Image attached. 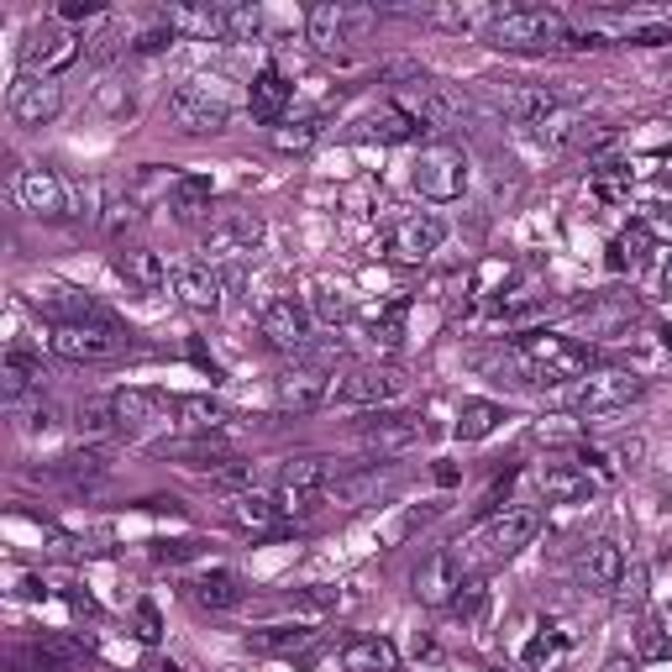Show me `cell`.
Masks as SVG:
<instances>
[{
  "mask_svg": "<svg viewBox=\"0 0 672 672\" xmlns=\"http://www.w3.org/2000/svg\"><path fill=\"white\" fill-rule=\"evenodd\" d=\"M48 347L59 352V357H69V363H106V357L126 352V337L106 331V326H53Z\"/></svg>",
  "mask_w": 672,
  "mask_h": 672,
  "instance_id": "obj_9",
  "label": "cell"
},
{
  "mask_svg": "<svg viewBox=\"0 0 672 672\" xmlns=\"http://www.w3.org/2000/svg\"><path fill=\"white\" fill-rule=\"evenodd\" d=\"M646 232H657V236H668L672 242V205H657V210L646 216Z\"/></svg>",
  "mask_w": 672,
  "mask_h": 672,
  "instance_id": "obj_57",
  "label": "cell"
},
{
  "mask_svg": "<svg viewBox=\"0 0 672 672\" xmlns=\"http://www.w3.org/2000/svg\"><path fill=\"white\" fill-rule=\"evenodd\" d=\"M80 32H69L63 22H37L27 32V42H22V69H27V80H53L63 74L69 63L80 59Z\"/></svg>",
  "mask_w": 672,
  "mask_h": 672,
  "instance_id": "obj_6",
  "label": "cell"
},
{
  "mask_svg": "<svg viewBox=\"0 0 672 672\" xmlns=\"http://www.w3.org/2000/svg\"><path fill=\"white\" fill-rule=\"evenodd\" d=\"M415 121H420L426 132H457V126H463V100L447 95V89H426L420 106H415Z\"/></svg>",
  "mask_w": 672,
  "mask_h": 672,
  "instance_id": "obj_31",
  "label": "cell"
},
{
  "mask_svg": "<svg viewBox=\"0 0 672 672\" xmlns=\"http://www.w3.org/2000/svg\"><path fill=\"white\" fill-rule=\"evenodd\" d=\"M662 290L672 294V258H668V264H662Z\"/></svg>",
  "mask_w": 672,
  "mask_h": 672,
  "instance_id": "obj_61",
  "label": "cell"
},
{
  "mask_svg": "<svg viewBox=\"0 0 672 672\" xmlns=\"http://www.w3.org/2000/svg\"><path fill=\"white\" fill-rule=\"evenodd\" d=\"M117 273L126 279V284H137L143 294H158L174 273H169V264L158 258V253H147V247H132V253H121L117 258Z\"/></svg>",
  "mask_w": 672,
  "mask_h": 672,
  "instance_id": "obj_27",
  "label": "cell"
},
{
  "mask_svg": "<svg viewBox=\"0 0 672 672\" xmlns=\"http://www.w3.org/2000/svg\"><path fill=\"white\" fill-rule=\"evenodd\" d=\"M410 179H415V190H420L426 200H441V205L463 200V190H468V158H463L452 143H437L415 158Z\"/></svg>",
  "mask_w": 672,
  "mask_h": 672,
  "instance_id": "obj_7",
  "label": "cell"
},
{
  "mask_svg": "<svg viewBox=\"0 0 672 672\" xmlns=\"http://www.w3.org/2000/svg\"><path fill=\"white\" fill-rule=\"evenodd\" d=\"M620 599H625V604H642V599H646V588H642V573H631V588H625Z\"/></svg>",
  "mask_w": 672,
  "mask_h": 672,
  "instance_id": "obj_58",
  "label": "cell"
},
{
  "mask_svg": "<svg viewBox=\"0 0 672 672\" xmlns=\"http://www.w3.org/2000/svg\"><path fill=\"white\" fill-rule=\"evenodd\" d=\"M121 37H126V27H121L117 16H106V11H100V16H95V22H89V32H85V53H89V63H106V59H117L121 53Z\"/></svg>",
  "mask_w": 672,
  "mask_h": 672,
  "instance_id": "obj_37",
  "label": "cell"
},
{
  "mask_svg": "<svg viewBox=\"0 0 672 672\" xmlns=\"http://www.w3.org/2000/svg\"><path fill=\"white\" fill-rule=\"evenodd\" d=\"M374 27V11H363V5H310V16H305V32H310V42L321 48V53H337L342 42H363Z\"/></svg>",
  "mask_w": 672,
  "mask_h": 672,
  "instance_id": "obj_8",
  "label": "cell"
},
{
  "mask_svg": "<svg viewBox=\"0 0 672 672\" xmlns=\"http://www.w3.org/2000/svg\"><path fill=\"white\" fill-rule=\"evenodd\" d=\"M169 210L179 221H195L200 210H210V179L205 174H184L169 184Z\"/></svg>",
  "mask_w": 672,
  "mask_h": 672,
  "instance_id": "obj_35",
  "label": "cell"
},
{
  "mask_svg": "<svg viewBox=\"0 0 672 672\" xmlns=\"http://www.w3.org/2000/svg\"><path fill=\"white\" fill-rule=\"evenodd\" d=\"M190 594H195L200 610H236V604H242V578L227 573V567H216V573H200V578L190 584Z\"/></svg>",
  "mask_w": 672,
  "mask_h": 672,
  "instance_id": "obj_28",
  "label": "cell"
},
{
  "mask_svg": "<svg viewBox=\"0 0 672 672\" xmlns=\"http://www.w3.org/2000/svg\"><path fill=\"white\" fill-rule=\"evenodd\" d=\"M169 117H174L179 132H227V121H232V95L221 80H184V85L169 95Z\"/></svg>",
  "mask_w": 672,
  "mask_h": 672,
  "instance_id": "obj_4",
  "label": "cell"
},
{
  "mask_svg": "<svg viewBox=\"0 0 672 672\" xmlns=\"http://www.w3.org/2000/svg\"><path fill=\"white\" fill-rule=\"evenodd\" d=\"M42 363L32 357V352L11 347L5 357H0V394H5V405H22V400H32V394H42Z\"/></svg>",
  "mask_w": 672,
  "mask_h": 672,
  "instance_id": "obj_20",
  "label": "cell"
},
{
  "mask_svg": "<svg viewBox=\"0 0 672 672\" xmlns=\"http://www.w3.org/2000/svg\"><path fill=\"white\" fill-rule=\"evenodd\" d=\"M541 530V510H499L489 515L478 530H468L457 541V562L463 567H489V562H504L521 547H530V536Z\"/></svg>",
  "mask_w": 672,
  "mask_h": 672,
  "instance_id": "obj_1",
  "label": "cell"
},
{
  "mask_svg": "<svg viewBox=\"0 0 672 672\" xmlns=\"http://www.w3.org/2000/svg\"><path fill=\"white\" fill-rule=\"evenodd\" d=\"M578 137H584V117L573 106H557L552 117L536 126V143H547V147H567V143H578Z\"/></svg>",
  "mask_w": 672,
  "mask_h": 672,
  "instance_id": "obj_38",
  "label": "cell"
},
{
  "mask_svg": "<svg viewBox=\"0 0 672 672\" xmlns=\"http://www.w3.org/2000/svg\"><path fill=\"white\" fill-rule=\"evenodd\" d=\"M221 273L210 264H179L174 268V294L190 310H221Z\"/></svg>",
  "mask_w": 672,
  "mask_h": 672,
  "instance_id": "obj_21",
  "label": "cell"
},
{
  "mask_svg": "<svg viewBox=\"0 0 672 672\" xmlns=\"http://www.w3.org/2000/svg\"><path fill=\"white\" fill-rule=\"evenodd\" d=\"M316 636H321V631H310V625H300V620H279V625L247 631V646L264 651V657H294V651H310Z\"/></svg>",
  "mask_w": 672,
  "mask_h": 672,
  "instance_id": "obj_23",
  "label": "cell"
},
{
  "mask_svg": "<svg viewBox=\"0 0 672 672\" xmlns=\"http://www.w3.org/2000/svg\"><path fill=\"white\" fill-rule=\"evenodd\" d=\"M499 11L504 5H437L431 11V22H441V27H478V32H489L499 22Z\"/></svg>",
  "mask_w": 672,
  "mask_h": 672,
  "instance_id": "obj_39",
  "label": "cell"
},
{
  "mask_svg": "<svg viewBox=\"0 0 672 672\" xmlns=\"http://www.w3.org/2000/svg\"><path fill=\"white\" fill-rule=\"evenodd\" d=\"M646 394V383L636 379V374H620V368H604V374H588V379H578L573 389H567V410L573 415H614V410L636 405Z\"/></svg>",
  "mask_w": 672,
  "mask_h": 672,
  "instance_id": "obj_5",
  "label": "cell"
},
{
  "mask_svg": "<svg viewBox=\"0 0 672 672\" xmlns=\"http://www.w3.org/2000/svg\"><path fill=\"white\" fill-rule=\"evenodd\" d=\"M499 420H504V410H499L494 400H468V405H463V415H457V426H452V437H457V441H484Z\"/></svg>",
  "mask_w": 672,
  "mask_h": 672,
  "instance_id": "obj_36",
  "label": "cell"
},
{
  "mask_svg": "<svg viewBox=\"0 0 672 672\" xmlns=\"http://www.w3.org/2000/svg\"><path fill=\"white\" fill-rule=\"evenodd\" d=\"M316 316H321L326 326H337L347 316V300H342V294H316Z\"/></svg>",
  "mask_w": 672,
  "mask_h": 672,
  "instance_id": "obj_52",
  "label": "cell"
},
{
  "mask_svg": "<svg viewBox=\"0 0 672 672\" xmlns=\"http://www.w3.org/2000/svg\"><path fill=\"white\" fill-rule=\"evenodd\" d=\"M484 42L494 48H510V53H547V48H567L573 32L567 22L547 11V5H504L499 22L484 32Z\"/></svg>",
  "mask_w": 672,
  "mask_h": 672,
  "instance_id": "obj_2",
  "label": "cell"
},
{
  "mask_svg": "<svg viewBox=\"0 0 672 672\" xmlns=\"http://www.w3.org/2000/svg\"><path fill=\"white\" fill-rule=\"evenodd\" d=\"M557 672H573V668H557Z\"/></svg>",
  "mask_w": 672,
  "mask_h": 672,
  "instance_id": "obj_63",
  "label": "cell"
},
{
  "mask_svg": "<svg viewBox=\"0 0 672 672\" xmlns=\"http://www.w3.org/2000/svg\"><path fill=\"white\" fill-rule=\"evenodd\" d=\"M342 672H400V651L383 636H368V642H352L342 651Z\"/></svg>",
  "mask_w": 672,
  "mask_h": 672,
  "instance_id": "obj_29",
  "label": "cell"
},
{
  "mask_svg": "<svg viewBox=\"0 0 672 672\" xmlns=\"http://www.w3.org/2000/svg\"><path fill=\"white\" fill-rule=\"evenodd\" d=\"M441 242H447V221L420 210V216L394 221V232H389V258H394V264H426Z\"/></svg>",
  "mask_w": 672,
  "mask_h": 672,
  "instance_id": "obj_10",
  "label": "cell"
},
{
  "mask_svg": "<svg viewBox=\"0 0 672 672\" xmlns=\"http://www.w3.org/2000/svg\"><path fill=\"white\" fill-rule=\"evenodd\" d=\"M16 190H22V205H27L32 216H42V221L69 216V190H63V179L53 169H27Z\"/></svg>",
  "mask_w": 672,
  "mask_h": 672,
  "instance_id": "obj_18",
  "label": "cell"
},
{
  "mask_svg": "<svg viewBox=\"0 0 672 672\" xmlns=\"http://www.w3.org/2000/svg\"><path fill=\"white\" fill-rule=\"evenodd\" d=\"M258 331L268 337V347L305 352L310 347V310L294 305V300H273V305H264V316H258Z\"/></svg>",
  "mask_w": 672,
  "mask_h": 672,
  "instance_id": "obj_13",
  "label": "cell"
},
{
  "mask_svg": "<svg viewBox=\"0 0 672 672\" xmlns=\"http://www.w3.org/2000/svg\"><path fill=\"white\" fill-rule=\"evenodd\" d=\"M604 672H636V657H610V662H604Z\"/></svg>",
  "mask_w": 672,
  "mask_h": 672,
  "instance_id": "obj_59",
  "label": "cell"
},
{
  "mask_svg": "<svg viewBox=\"0 0 672 672\" xmlns=\"http://www.w3.org/2000/svg\"><path fill=\"white\" fill-rule=\"evenodd\" d=\"M147 672H179V662H147Z\"/></svg>",
  "mask_w": 672,
  "mask_h": 672,
  "instance_id": "obj_60",
  "label": "cell"
},
{
  "mask_svg": "<svg viewBox=\"0 0 672 672\" xmlns=\"http://www.w3.org/2000/svg\"><path fill=\"white\" fill-rule=\"evenodd\" d=\"M11 415H16V426H22L27 437H37V431H53V426H59V405H53V400H42V394H32V400H22V405H11Z\"/></svg>",
  "mask_w": 672,
  "mask_h": 672,
  "instance_id": "obj_41",
  "label": "cell"
},
{
  "mask_svg": "<svg viewBox=\"0 0 672 672\" xmlns=\"http://www.w3.org/2000/svg\"><path fill=\"white\" fill-rule=\"evenodd\" d=\"M646 247H651V232H646V227H631V232L610 247V268H642Z\"/></svg>",
  "mask_w": 672,
  "mask_h": 672,
  "instance_id": "obj_42",
  "label": "cell"
},
{
  "mask_svg": "<svg viewBox=\"0 0 672 672\" xmlns=\"http://www.w3.org/2000/svg\"><path fill=\"white\" fill-rule=\"evenodd\" d=\"M290 100H294V85L279 74V69H264V74L247 85V111H253L258 121H284Z\"/></svg>",
  "mask_w": 672,
  "mask_h": 672,
  "instance_id": "obj_25",
  "label": "cell"
},
{
  "mask_svg": "<svg viewBox=\"0 0 672 672\" xmlns=\"http://www.w3.org/2000/svg\"><path fill=\"white\" fill-rule=\"evenodd\" d=\"M59 478H100V473H106V452H95V447H89V452H69V457H59Z\"/></svg>",
  "mask_w": 672,
  "mask_h": 672,
  "instance_id": "obj_46",
  "label": "cell"
},
{
  "mask_svg": "<svg viewBox=\"0 0 672 672\" xmlns=\"http://www.w3.org/2000/svg\"><path fill=\"white\" fill-rule=\"evenodd\" d=\"M510 357L536 383H562V379H584L588 374V347H578L573 337H557V331H526Z\"/></svg>",
  "mask_w": 672,
  "mask_h": 672,
  "instance_id": "obj_3",
  "label": "cell"
},
{
  "mask_svg": "<svg viewBox=\"0 0 672 672\" xmlns=\"http://www.w3.org/2000/svg\"><path fill=\"white\" fill-rule=\"evenodd\" d=\"M620 37H625V42H646V48H657V42H672V22H625Z\"/></svg>",
  "mask_w": 672,
  "mask_h": 672,
  "instance_id": "obj_49",
  "label": "cell"
},
{
  "mask_svg": "<svg viewBox=\"0 0 672 672\" xmlns=\"http://www.w3.org/2000/svg\"><path fill=\"white\" fill-rule=\"evenodd\" d=\"M63 111V89L59 80H22L11 89V117L22 126H48Z\"/></svg>",
  "mask_w": 672,
  "mask_h": 672,
  "instance_id": "obj_16",
  "label": "cell"
},
{
  "mask_svg": "<svg viewBox=\"0 0 672 672\" xmlns=\"http://www.w3.org/2000/svg\"><path fill=\"white\" fill-rule=\"evenodd\" d=\"M337 400V379L326 374V368H310V363H300L290 368L284 379H279V410H290V415H310V410H321Z\"/></svg>",
  "mask_w": 672,
  "mask_h": 672,
  "instance_id": "obj_12",
  "label": "cell"
},
{
  "mask_svg": "<svg viewBox=\"0 0 672 672\" xmlns=\"http://www.w3.org/2000/svg\"><path fill=\"white\" fill-rule=\"evenodd\" d=\"M273 478H279V489H331V463L326 457H284Z\"/></svg>",
  "mask_w": 672,
  "mask_h": 672,
  "instance_id": "obj_33",
  "label": "cell"
},
{
  "mask_svg": "<svg viewBox=\"0 0 672 672\" xmlns=\"http://www.w3.org/2000/svg\"><path fill=\"white\" fill-rule=\"evenodd\" d=\"M111 405H117V420H121V431H126V437L169 420V400H163L158 389H117V394H111Z\"/></svg>",
  "mask_w": 672,
  "mask_h": 672,
  "instance_id": "obj_17",
  "label": "cell"
},
{
  "mask_svg": "<svg viewBox=\"0 0 672 672\" xmlns=\"http://www.w3.org/2000/svg\"><path fill=\"white\" fill-rule=\"evenodd\" d=\"M273 504H279V515H310L326 504V489H279Z\"/></svg>",
  "mask_w": 672,
  "mask_h": 672,
  "instance_id": "obj_47",
  "label": "cell"
},
{
  "mask_svg": "<svg viewBox=\"0 0 672 672\" xmlns=\"http://www.w3.org/2000/svg\"><path fill=\"white\" fill-rule=\"evenodd\" d=\"M636 657H646V662L672 657V636L662 631V620H642V631H636Z\"/></svg>",
  "mask_w": 672,
  "mask_h": 672,
  "instance_id": "obj_44",
  "label": "cell"
},
{
  "mask_svg": "<svg viewBox=\"0 0 672 672\" xmlns=\"http://www.w3.org/2000/svg\"><path fill=\"white\" fill-rule=\"evenodd\" d=\"M316 137H321V117H305V121H294V126H273V147L279 152H305Z\"/></svg>",
  "mask_w": 672,
  "mask_h": 672,
  "instance_id": "obj_43",
  "label": "cell"
},
{
  "mask_svg": "<svg viewBox=\"0 0 672 672\" xmlns=\"http://www.w3.org/2000/svg\"><path fill=\"white\" fill-rule=\"evenodd\" d=\"M95 16H100V11H95L89 0H63V5H59V22H63V27H69V22H95Z\"/></svg>",
  "mask_w": 672,
  "mask_h": 672,
  "instance_id": "obj_53",
  "label": "cell"
},
{
  "mask_svg": "<svg viewBox=\"0 0 672 672\" xmlns=\"http://www.w3.org/2000/svg\"><path fill=\"white\" fill-rule=\"evenodd\" d=\"M74 431H80V437H89V441L117 437L121 420H117V405H111V394H100V400H85V405L74 410Z\"/></svg>",
  "mask_w": 672,
  "mask_h": 672,
  "instance_id": "obj_34",
  "label": "cell"
},
{
  "mask_svg": "<svg viewBox=\"0 0 672 672\" xmlns=\"http://www.w3.org/2000/svg\"><path fill=\"white\" fill-rule=\"evenodd\" d=\"M584 578L594 588H620L625 584V552H620V541H610V536H599V541H588L584 552Z\"/></svg>",
  "mask_w": 672,
  "mask_h": 672,
  "instance_id": "obj_26",
  "label": "cell"
},
{
  "mask_svg": "<svg viewBox=\"0 0 672 672\" xmlns=\"http://www.w3.org/2000/svg\"><path fill=\"white\" fill-rule=\"evenodd\" d=\"M541 494L552 504H584L599 494V478L588 468H573V463H552V468H541Z\"/></svg>",
  "mask_w": 672,
  "mask_h": 672,
  "instance_id": "obj_24",
  "label": "cell"
},
{
  "mask_svg": "<svg viewBox=\"0 0 672 672\" xmlns=\"http://www.w3.org/2000/svg\"><path fill=\"white\" fill-rule=\"evenodd\" d=\"M200 552V541H163L158 547V562H184V557Z\"/></svg>",
  "mask_w": 672,
  "mask_h": 672,
  "instance_id": "obj_56",
  "label": "cell"
},
{
  "mask_svg": "<svg viewBox=\"0 0 672 672\" xmlns=\"http://www.w3.org/2000/svg\"><path fill=\"white\" fill-rule=\"evenodd\" d=\"M463 588H468V567L457 562V552H437L415 567V599L420 604H457Z\"/></svg>",
  "mask_w": 672,
  "mask_h": 672,
  "instance_id": "obj_11",
  "label": "cell"
},
{
  "mask_svg": "<svg viewBox=\"0 0 672 672\" xmlns=\"http://www.w3.org/2000/svg\"><path fill=\"white\" fill-rule=\"evenodd\" d=\"M410 389V379L400 368H357L352 379L337 383V400L342 405H394Z\"/></svg>",
  "mask_w": 672,
  "mask_h": 672,
  "instance_id": "obj_14",
  "label": "cell"
},
{
  "mask_svg": "<svg viewBox=\"0 0 672 672\" xmlns=\"http://www.w3.org/2000/svg\"><path fill=\"white\" fill-rule=\"evenodd\" d=\"M331 604H337V588H310V594L300 599V610L305 614H326Z\"/></svg>",
  "mask_w": 672,
  "mask_h": 672,
  "instance_id": "obj_54",
  "label": "cell"
},
{
  "mask_svg": "<svg viewBox=\"0 0 672 672\" xmlns=\"http://www.w3.org/2000/svg\"><path fill=\"white\" fill-rule=\"evenodd\" d=\"M227 521L242 530H268L273 521H279V504L268 494H258V489H247V494H232L227 499Z\"/></svg>",
  "mask_w": 672,
  "mask_h": 672,
  "instance_id": "obj_32",
  "label": "cell"
},
{
  "mask_svg": "<svg viewBox=\"0 0 672 672\" xmlns=\"http://www.w3.org/2000/svg\"><path fill=\"white\" fill-rule=\"evenodd\" d=\"M426 126L415 121V111L410 106H374L368 117L357 121V137H368V143H410V137H420Z\"/></svg>",
  "mask_w": 672,
  "mask_h": 672,
  "instance_id": "obj_19",
  "label": "cell"
},
{
  "mask_svg": "<svg viewBox=\"0 0 672 672\" xmlns=\"http://www.w3.org/2000/svg\"><path fill=\"white\" fill-rule=\"evenodd\" d=\"M137 636H143V642H158V636H163V620H158V604H152V599L137 604Z\"/></svg>",
  "mask_w": 672,
  "mask_h": 672,
  "instance_id": "obj_50",
  "label": "cell"
},
{
  "mask_svg": "<svg viewBox=\"0 0 672 672\" xmlns=\"http://www.w3.org/2000/svg\"><path fill=\"white\" fill-rule=\"evenodd\" d=\"M264 32V11L258 5H227V37L232 42H253Z\"/></svg>",
  "mask_w": 672,
  "mask_h": 672,
  "instance_id": "obj_45",
  "label": "cell"
},
{
  "mask_svg": "<svg viewBox=\"0 0 672 672\" xmlns=\"http://www.w3.org/2000/svg\"><path fill=\"white\" fill-rule=\"evenodd\" d=\"M132 221H137V200H132V195H117V200H106V210H100V227L111 236L126 232Z\"/></svg>",
  "mask_w": 672,
  "mask_h": 672,
  "instance_id": "obj_48",
  "label": "cell"
},
{
  "mask_svg": "<svg viewBox=\"0 0 672 672\" xmlns=\"http://www.w3.org/2000/svg\"><path fill=\"white\" fill-rule=\"evenodd\" d=\"M426 441V420L420 415H374V420H363V447L368 452H379V457H389V452H410V447H420Z\"/></svg>",
  "mask_w": 672,
  "mask_h": 672,
  "instance_id": "obj_15",
  "label": "cell"
},
{
  "mask_svg": "<svg viewBox=\"0 0 672 672\" xmlns=\"http://www.w3.org/2000/svg\"><path fill=\"white\" fill-rule=\"evenodd\" d=\"M179 415H184V426H195L200 437L210 431H227V410L216 405V400H205V394H190V400H179Z\"/></svg>",
  "mask_w": 672,
  "mask_h": 672,
  "instance_id": "obj_40",
  "label": "cell"
},
{
  "mask_svg": "<svg viewBox=\"0 0 672 672\" xmlns=\"http://www.w3.org/2000/svg\"><path fill=\"white\" fill-rule=\"evenodd\" d=\"M657 184H662V190H672V163L662 169V174H657Z\"/></svg>",
  "mask_w": 672,
  "mask_h": 672,
  "instance_id": "obj_62",
  "label": "cell"
},
{
  "mask_svg": "<svg viewBox=\"0 0 672 672\" xmlns=\"http://www.w3.org/2000/svg\"><path fill=\"white\" fill-rule=\"evenodd\" d=\"M163 27L174 32V37H195V42L227 37V5H169L163 11Z\"/></svg>",
  "mask_w": 672,
  "mask_h": 672,
  "instance_id": "obj_22",
  "label": "cell"
},
{
  "mask_svg": "<svg viewBox=\"0 0 672 672\" xmlns=\"http://www.w3.org/2000/svg\"><path fill=\"white\" fill-rule=\"evenodd\" d=\"M457 610L468 614V620H484V610H489V594H484L478 584H468L463 594H457Z\"/></svg>",
  "mask_w": 672,
  "mask_h": 672,
  "instance_id": "obj_51",
  "label": "cell"
},
{
  "mask_svg": "<svg viewBox=\"0 0 672 672\" xmlns=\"http://www.w3.org/2000/svg\"><path fill=\"white\" fill-rule=\"evenodd\" d=\"M169 42H174V32H169V27H152V32H143L132 48H137V53H158V48H169Z\"/></svg>",
  "mask_w": 672,
  "mask_h": 672,
  "instance_id": "obj_55",
  "label": "cell"
},
{
  "mask_svg": "<svg viewBox=\"0 0 672 672\" xmlns=\"http://www.w3.org/2000/svg\"><path fill=\"white\" fill-rule=\"evenodd\" d=\"M557 106H567V100H562L557 89H547V85H521L515 95H510V117L521 121V126H530V132L552 117Z\"/></svg>",
  "mask_w": 672,
  "mask_h": 672,
  "instance_id": "obj_30",
  "label": "cell"
}]
</instances>
